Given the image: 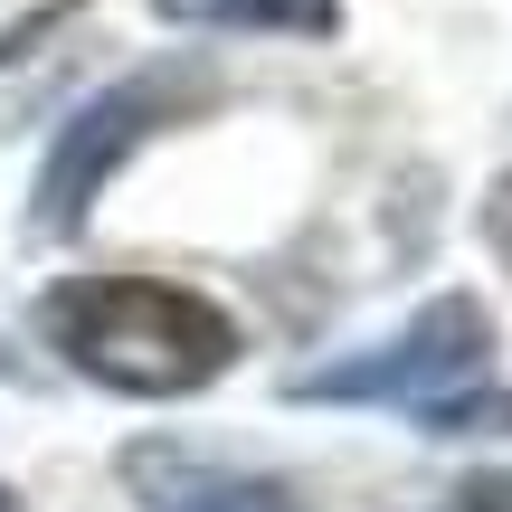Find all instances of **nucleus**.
Instances as JSON below:
<instances>
[{"label":"nucleus","mask_w":512,"mask_h":512,"mask_svg":"<svg viewBox=\"0 0 512 512\" xmlns=\"http://www.w3.org/2000/svg\"><path fill=\"white\" fill-rule=\"evenodd\" d=\"M200 105H209V76L190 67V57H171V67H152V76H124V86H105L67 133H57L48 171H38V209H29L38 238H76V228H86V209H95V190L114 181V162H124L133 143H152L162 124L200 114Z\"/></svg>","instance_id":"3"},{"label":"nucleus","mask_w":512,"mask_h":512,"mask_svg":"<svg viewBox=\"0 0 512 512\" xmlns=\"http://www.w3.org/2000/svg\"><path fill=\"white\" fill-rule=\"evenodd\" d=\"M38 332L67 370L124 399H190L238 361V323L209 294L152 285V275H67L38 294Z\"/></svg>","instance_id":"1"},{"label":"nucleus","mask_w":512,"mask_h":512,"mask_svg":"<svg viewBox=\"0 0 512 512\" xmlns=\"http://www.w3.org/2000/svg\"><path fill=\"white\" fill-rule=\"evenodd\" d=\"M427 437H512V399L503 389H456L427 408Z\"/></svg>","instance_id":"5"},{"label":"nucleus","mask_w":512,"mask_h":512,"mask_svg":"<svg viewBox=\"0 0 512 512\" xmlns=\"http://www.w3.org/2000/svg\"><path fill=\"white\" fill-rule=\"evenodd\" d=\"M484 361H494V313H484L475 294H437V304L408 332H389L380 351H351V361H332V370H304L294 399H313V408H418L427 418V408L456 399L465 380H484Z\"/></svg>","instance_id":"2"},{"label":"nucleus","mask_w":512,"mask_h":512,"mask_svg":"<svg viewBox=\"0 0 512 512\" xmlns=\"http://www.w3.org/2000/svg\"><path fill=\"white\" fill-rule=\"evenodd\" d=\"M446 512H512V475H465L446 494Z\"/></svg>","instance_id":"7"},{"label":"nucleus","mask_w":512,"mask_h":512,"mask_svg":"<svg viewBox=\"0 0 512 512\" xmlns=\"http://www.w3.org/2000/svg\"><path fill=\"white\" fill-rule=\"evenodd\" d=\"M190 512H304V503L285 484H209V494H190Z\"/></svg>","instance_id":"6"},{"label":"nucleus","mask_w":512,"mask_h":512,"mask_svg":"<svg viewBox=\"0 0 512 512\" xmlns=\"http://www.w3.org/2000/svg\"><path fill=\"white\" fill-rule=\"evenodd\" d=\"M200 29H285V38H332L342 0H190Z\"/></svg>","instance_id":"4"},{"label":"nucleus","mask_w":512,"mask_h":512,"mask_svg":"<svg viewBox=\"0 0 512 512\" xmlns=\"http://www.w3.org/2000/svg\"><path fill=\"white\" fill-rule=\"evenodd\" d=\"M0 380H19V361H10V342H0Z\"/></svg>","instance_id":"9"},{"label":"nucleus","mask_w":512,"mask_h":512,"mask_svg":"<svg viewBox=\"0 0 512 512\" xmlns=\"http://www.w3.org/2000/svg\"><path fill=\"white\" fill-rule=\"evenodd\" d=\"M0 512H19V494H10V484H0Z\"/></svg>","instance_id":"10"},{"label":"nucleus","mask_w":512,"mask_h":512,"mask_svg":"<svg viewBox=\"0 0 512 512\" xmlns=\"http://www.w3.org/2000/svg\"><path fill=\"white\" fill-rule=\"evenodd\" d=\"M484 238H494V256L512 266V171H503L494 190H484Z\"/></svg>","instance_id":"8"}]
</instances>
